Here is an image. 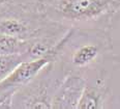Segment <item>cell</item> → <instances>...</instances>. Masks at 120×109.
Masks as SVG:
<instances>
[{"label":"cell","instance_id":"6da1fadb","mask_svg":"<svg viewBox=\"0 0 120 109\" xmlns=\"http://www.w3.org/2000/svg\"><path fill=\"white\" fill-rule=\"evenodd\" d=\"M69 28L47 17L42 9L21 3H0V33L24 40H60Z\"/></svg>","mask_w":120,"mask_h":109},{"label":"cell","instance_id":"7a4b0ae2","mask_svg":"<svg viewBox=\"0 0 120 109\" xmlns=\"http://www.w3.org/2000/svg\"><path fill=\"white\" fill-rule=\"evenodd\" d=\"M44 12L66 28L107 29L120 12V0H53Z\"/></svg>","mask_w":120,"mask_h":109},{"label":"cell","instance_id":"3957f363","mask_svg":"<svg viewBox=\"0 0 120 109\" xmlns=\"http://www.w3.org/2000/svg\"><path fill=\"white\" fill-rule=\"evenodd\" d=\"M66 75V71L59 61H51L33 80L14 93L11 99V108H51L54 93Z\"/></svg>","mask_w":120,"mask_h":109},{"label":"cell","instance_id":"277c9868","mask_svg":"<svg viewBox=\"0 0 120 109\" xmlns=\"http://www.w3.org/2000/svg\"><path fill=\"white\" fill-rule=\"evenodd\" d=\"M54 60L52 55L23 60L2 81H0V108H11L14 93L28 84L48 63Z\"/></svg>","mask_w":120,"mask_h":109},{"label":"cell","instance_id":"5b68a950","mask_svg":"<svg viewBox=\"0 0 120 109\" xmlns=\"http://www.w3.org/2000/svg\"><path fill=\"white\" fill-rule=\"evenodd\" d=\"M86 85V78L79 74H67L57 87L52 98L51 108L77 109Z\"/></svg>","mask_w":120,"mask_h":109},{"label":"cell","instance_id":"8992f818","mask_svg":"<svg viewBox=\"0 0 120 109\" xmlns=\"http://www.w3.org/2000/svg\"><path fill=\"white\" fill-rule=\"evenodd\" d=\"M31 40H20L0 33V56L11 54H25Z\"/></svg>","mask_w":120,"mask_h":109},{"label":"cell","instance_id":"52a82bcc","mask_svg":"<svg viewBox=\"0 0 120 109\" xmlns=\"http://www.w3.org/2000/svg\"><path fill=\"white\" fill-rule=\"evenodd\" d=\"M23 60H28L25 54H11L0 56V81H2Z\"/></svg>","mask_w":120,"mask_h":109},{"label":"cell","instance_id":"ba28073f","mask_svg":"<svg viewBox=\"0 0 120 109\" xmlns=\"http://www.w3.org/2000/svg\"><path fill=\"white\" fill-rule=\"evenodd\" d=\"M53 0H0V3H4V2H12V3H21V4H26V5H31L38 7L44 11L45 6L48 5L49 3Z\"/></svg>","mask_w":120,"mask_h":109},{"label":"cell","instance_id":"9c48e42d","mask_svg":"<svg viewBox=\"0 0 120 109\" xmlns=\"http://www.w3.org/2000/svg\"><path fill=\"white\" fill-rule=\"evenodd\" d=\"M111 23L117 24V25H119V26H120V12H117V14L113 17V19H112ZM111 23H110V24H111Z\"/></svg>","mask_w":120,"mask_h":109}]
</instances>
